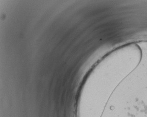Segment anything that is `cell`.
Masks as SVG:
<instances>
[{
	"instance_id": "6da1fadb",
	"label": "cell",
	"mask_w": 147,
	"mask_h": 117,
	"mask_svg": "<svg viewBox=\"0 0 147 117\" xmlns=\"http://www.w3.org/2000/svg\"><path fill=\"white\" fill-rule=\"evenodd\" d=\"M125 98V117H147V90Z\"/></svg>"
}]
</instances>
